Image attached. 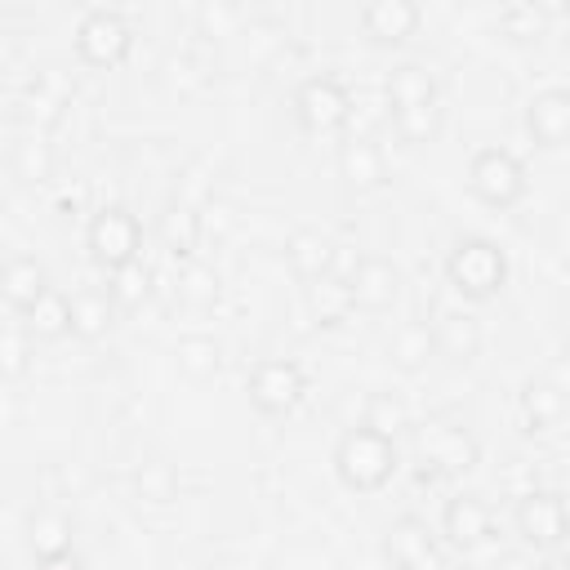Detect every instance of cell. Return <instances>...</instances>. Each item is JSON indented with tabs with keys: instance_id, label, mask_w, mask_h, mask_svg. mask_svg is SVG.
I'll return each instance as SVG.
<instances>
[{
	"instance_id": "6da1fadb",
	"label": "cell",
	"mask_w": 570,
	"mask_h": 570,
	"mask_svg": "<svg viewBox=\"0 0 570 570\" xmlns=\"http://www.w3.org/2000/svg\"><path fill=\"white\" fill-rule=\"evenodd\" d=\"M387 116L405 142H428L441 129V89L423 62H396L387 71Z\"/></svg>"
},
{
	"instance_id": "7a4b0ae2",
	"label": "cell",
	"mask_w": 570,
	"mask_h": 570,
	"mask_svg": "<svg viewBox=\"0 0 570 570\" xmlns=\"http://www.w3.org/2000/svg\"><path fill=\"white\" fill-rule=\"evenodd\" d=\"M396 463H401L396 436H383V432H374L365 423L347 428L338 436V445H334V472H338V481L347 490H361V494L387 485L396 476Z\"/></svg>"
},
{
	"instance_id": "3957f363",
	"label": "cell",
	"mask_w": 570,
	"mask_h": 570,
	"mask_svg": "<svg viewBox=\"0 0 570 570\" xmlns=\"http://www.w3.org/2000/svg\"><path fill=\"white\" fill-rule=\"evenodd\" d=\"M445 281L463 298H494L508 285V254L490 236H459L445 254Z\"/></svg>"
},
{
	"instance_id": "277c9868",
	"label": "cell",
	"mask_w": 570,
	"mask_h": 570,
	"mask_svg": "<svg viewBox=\"0 0 570 570\" xmlns=\"http://www.w3.org/2000/svg\"><path fill=\"white\" fill-rule=\"evenodd\" d=\"M468 187L481 205L490 209H508L525 196V165L508 151V147H481L468 160Z\"/></svg>"
},
{
	"instance_id": "5b68a950",
	"label": "cell",
	"mask_w": 570,
	"mask_h": 570,
	"mask_svg": "<svg viewBox=\"0 0 570 570\" xmlns=\"http://www.w3.org/2000/svg\"><path fill=\"white\" fill-rule=\"evenodd\" d=\"M245 392H249V405H254L258 414L281 419V414H289V410L303 401L307 374H303V365L289 361V356H263V361L249 370Z\"/></svg>"
},
{
	"instance_id": "8992f818",
	"label": "cell",
	"mask_w": 570,
	"mask_h": 570,
	"mask_svg": "<svg viewBox=\"0 0 570 570\" xmlns=\"http://www.w3.org/2000/svg\"><path fill=\"white\" fill-rule=\"evenodd\" d=\"M294 116L307 134H338L352 116V94L338 76L321 71V76H307L298 80L294 89Z\"/></svg>"
},
{
	"instance_id": "52a82bcc",
	"label": "cell",
	"mask_w": 570,
	"mask_h": 570,
	"mask_svg": "<svg viewBox=\"0 0 570 570\" xmlns=\"http://www.w3.org/2000/svg\"><path fill=\"white\" fill-rule=\"evenodd\" d=\"M414 441H419V459H423L428 468L445 472V476L472 472V468H476V459H481L476 436H472L463 423L441 419V414H436V419H428V423H419V428H414Z\"/></svg>"
},
{
	"instance_id": "ba28073f",
	"label": "cell",
	"mask_w": 570,
	"mask_h": 570,
	"mask_svg": "<svg viewBox=\"0 0 570 570\" xmlns=\"http://www.w3.org/2000/svg\"><path fill=\"white\" fill-rule=\"evenodd\" d=\"M129 45H134V31H129V22H125L120 9L94 4V9L80 13V22H76V53H80V62H89V67H116L129 53Z\"/></svg>"
},
{
	"instance_id": "9c48e42d",
	"label": "cell",
	"mask_w": 570,
	"mask_h": 570,
	"mask_svg": "<svg viewBox=\"0 0 570 570\" xmlns=\"http://www.w3.org/2000/svg\"><path fill=\"white\" fill-rule=\"evenodd\" d=\"M85 245H89L94 263H102L107 272H116V267H125V263L138 258V249H142V227H138V218H134L125 205H102V209L89 218Z\"/></svg>"
},
{
	"instance_id": "30bf717a",
	"label": "cell",
	"mask_w": 570,
	"mask_h": 570,
	"mask_svg": "<svg viewBox=\"0 0 570 570\" xmlns=\"http://www.w3.org/2000/svg\"><path fill=\"white\" fill-rule=\"evenodd\" d=\"M512 525L530 548L557 552L566 543V499L557 490H525L512 508Z\"/></svg>"
},
{
	"instance_id": "8fae6325",
	"label": "cell",
	"mask_w": 570,
	"mask_h": 570,
	"mask_svg": "<svg viewBox=\"0 0 570 570\" xmlns=\"http://www.w3.org/2000/svg\"><path fill=\"white\" fill-rule=\"evenodd\" d=\"M383 548L396 570H450L445 548L423 517H396L383 534Z\"/></svg>"
},
{
	"instance_id": "7c38bea8",
	"label": "cell",
	"mask_w": 570,
	"mask_h": 570,
	"mask_svg": "<svg viewBox=\"0 0 570 570\" xmlns=\"http://www.w3.org/2000/svg\"><path fill=\"white\" fill-rule=\"evenodd\" d=\"M343 276L352 289V307H365V312H383L401 294V267L387 254H356V263Z\"/></svg>"
},
{
	"instance_id": "4fadbf2b",
	"label": "cell",
	"mask_w": 570,
	"mask_h": 570,
	"mask_svg": "<svg viewBox=\"0 0 570 570\" xmlns=\"http://www.w3.org/2000/svg\"><path fill=\"white\" fill-rule=\"evenodd\" d=\"M441 530H445V539H450L454 548H476L481 539H490V530H494V512H490V503H485L481 494L459 490V494L445 499Z\"/></svg>"
},
{
	"instance_id": "5bb4252c",
	"label": "cell",
	"mask_w": 570,
	"mask_h": 570,
	"mask_svg": "<svg viewBox=\"0 0 570 570\" xmlns=\"http://www.w3.org/2000/svg\"><path fill=\"white\" fill-rule=\"evenodd\" d=\"M525 129L539 147H566L570 138V94L561 85L552 89H539L530 102H525Z\"/></svg>"
},
{
	"instance_id": "9a60e30c",
	"label": "cell",
	"mask_w": 570,
	"mask_h": 570,
	"mask_svg": "<svg viewBox=\"0 0 570 570\" xmlns=\"http://www.w3.org/2000/svg\"><path fill=\"white\" fill-rule=\"evenodd\" d=\"M419 18L423 13H419L414 0H370V4H361V27L379 45H401L405 36H414Z\"/></svg>"
},
{
	"instance_id": "2e32d148",
	"label": "cell",
	"mask_w": 570,
	"mask_h": 570,
	"mask_svg": "<svg viewBox=\"0 0 570 570\" xmlns=\"http://www.w3.org/2000/svg\"><path fill=\"white\" fill-rule=\"evenodd\" d=\"M45 289H49V276H45V267H40L31 254H13V258L0 263V298H4L18 316H27Z\"/></svg>"
},
{
	"instance_id": "e0dca14e",
	"label": "cell",
	"mask_w": 570,
	"mask_h": 570,
	"mask_svg": "<svg viewBox=\"0 0 570 570\" xmlns=\"http://www.w3.org/2000/svg\"><path fill=\"white\" fill-rule=\"evenodd\" d=\"M338 174L356 191H374L387 183V156L374 138H343L338 142Z\"/></svg>"
},
{
	"instance_id": "ac0fdd59",
	"label": "cell",
	"mask_w": 570,
	"mask_h": 570,
	"mask_svg": "<svg viewBox=\"0 0 570 570\" xmlns=\"http://www.w3.org/2000/svg\"><path fill=\"white\" fill-rule=\"evenodd\" d=\"M285 263H289V267H294V276L307 285V281H316V276L334 272V245H330L321 232L298 227V232L285 240Z\"/></svg>"
},
{
	"instance_id": "d6986e66",
	"label": "cell",
	"mask_w": 570,
	"mask_h": 570,
	"mask_svg": "<svg viewBox=\"0 0 570 570\" xmlns=\"http://www.w3.org/2000/svg\"><path fill=\"white\" fill-rule=\"evenodd\" d=\"M111 316H116V303H111L107 285H85L71 294V334L102 338L111 330Z\"/></svg>"
},
{
	"instance_id": "ffe728a7",
	"label": "cell",
	"mask_w": 570,
	"mask_h": 570,
	"mask_svg": "<svg viewBox=\"0 0 570 570\" xmlns=\"http://www.w3.org/2000/svg\"><path fill=\"white\" fill-rule=\"evenodd\" d=\"M71 534H76L71 517H67L62 508H53V503H40V508L31 512V521H27V539H31L36 557L71 552Z\"/></svg>"
},
{
	"instance_id": "44dd1931",
	"label": "cell",
	"mask_w": 570,
	"mask_h": 570,
	"mask_svg": "<svg viewBox=\"0 0 570 570\" xmlns=\"http://www.w3.org/2000/svg\"><path fill=\"white\" fill-rule=\"evenodd\" d=\"M432 343H436V356L472 361L476 347H481V330H476L472 316H463V312H445V316L432 325Z\"/></svg>"
},
{
	"instance_id": "7402d4cb",
	"label": "cell",
	"mask_w": 570,
	"mask_h": 570,
	"mask_svg": "<svg viewBox=\"0 0 570 570\" xmlns=\"http://www.w3.org/2000/svg\"><path fill=\"white\" fill-rule=\"evenodd\" d=\"M307 307L316 312L321 325H338L352 312V289L343 272H325L316 281H307Z\"/></svg>"
},
{
	"instance_id": "603a6c76",
	"label": "cell",
	"mask_w": 570,
	"mask_h": 570,
	"mask_svg": "<svg viewBox=\"0 0 570 570\" xmlns=\"http://www.w3.org/2000/svg\"><path fill=\"white\" fill-rule=\"evenodd\" d=\"M22 321H27V334H36V338H62V334H71V294H62V289L49 285Z\"/></svg>"
},
{
	"instance_id": "cb8c5ba5",
	"label": "cell",
	"mask_w": 570,
	"mask_h": 570,
	"mask_svg": "<svg viewBox=\"0 0 570 570\" xmlns=\"http://www.w3.org/2000/svg\"><path fill=\"white\" fill-rule=\"evenodd\" d=\"M521 414H525V428L530 432H552L561 423V414H566V401H561V392L552 383L534 379L525 387V396H521Z\"/></svg>"
},
{
	"instance_id": "d4e9b609",
	"label": "cell",
	"mask_w": 570,
	"mask_h": 570,
	"mask_svg": "<svg viewBox=\"0 0 570 570\" xmlns=\"http://www.w3.org/2000/svg\"><path fill=\"white\" fill-rule=\"evenodd\" d=\"M387 352H392V361H396L401 370H419L428 356H436V343H432V325H423V321H405V325L392 334Z\"/></svg>"
},
{
	"instance_id": "484cf974",
	"label": "cell",
	"mask_w": 570,
	"mask_h": 570,
	"mask_svg": "<svg viewBox=\"0 0 570 570\" xmlns=\"http://www.w3.org/2000/svg\"><path fill=\"white\" fill-rule=\"evenodd\" d=\"M134 485H138V499L147 503H169L178 494V472L174 463H165L160 454H147L138 468H134Z\"/></svg>"
},
{
	"instance_id": "4316f807",
	"label": "cell",
	"mask_w": 570,
	"mask_h": 570,
	"mask_svg": "<svg viewBox=\"0 0 570 570\" xmlns=\"http://www.w3.org/2000/svg\"><path fill=\"white\" fill-rule=\"evenodd\" d=\"M160 236L169 245L174 258H191L196 240H200V214L191 205H174L165 218H160Z\"/></svg>"
},
{
	"instance_id": "83f0119b",
	"label": "cell",
	"mask_w": 570,
	"mask_h": 570,
	"mask_svg": "<svg viewBox=\"0 0 570 570\" xmlns=\"http://www.w3.org/2000/svg\"><path fill=\"white\" fill-rule=\"evenodd\" d=\"M107 294H111L116 307H134V303H142V298L151 294V272L142 267V258H134V263L107 272Z\"/></svg>"
},
{
	"instance_id": "f1b7e54d",
	"label": "cell",
	"mask_w": 570,
	"mask_h": 570,
	"mask_svg": "<svg viewBox=\"0 0 570 570\" xmlns=\"http://www.w3.org/2000/svg\"><path fill=\"white\" fill-rule=\"evenodd\" d=\"M174 356H178V370L191 374V379H209V374L218 370V343H214L209 334H187V338H178Z\"/></svg>"
},
{
	"instance_id": "f546056e",
	"label": "cell",
	"mask_w": 570,
	"mask_h": 570,
	"mask_svg": "<svg viewBox=\"0 0 570 570\" xmlns=\"http://www.w3.org/2000/svg\"><path fill=\"white\" fill-rule=\"evenodd\" d=\"M361 423H365V428H374V432H383V436H396L401 428H410V410H405L392 392H370Z\"/></svg>"
},
{
	"instance_id": "4dcf8cb0",
	"label": "cell",
	"mask_w": 570,
	"mask_h": 570,
	"mask_svg": "<svg viewBox=\"0 0 570 570\" xmlns=\"http://www.w3.org/2000/svg\"><path fill=\"white\" fill-rule=\"evenodd\" d=\"M178 294H183L187 303H196V307L214 303V298H218V272H214L209 263H200V258H187L183 272H178Z\"/></svg>"
},
{
	"instance_id": "1f68e13d",
	"label": "cell",
	"mask_w": 570,
	"mask_h": 570,
	"mask_svg": "<svg viewBox=\"0 0 570 570\" xmlns=\"http://www.w3.org/2000/svg\"><path fill=\"white\" fill-rule=\"evenodd\" d=\"M27 365H31V334H27V325L22 330L4 325L0 330V374L18 379V374H27Z\"/></svg>"
},
{
	"instance_id": "d6a6232c",
	"label": "cell",
	"mask_w": 570,
	"mask_h": 570,
	"mask_svg": "<svg viewBox=\"0 0 570 570\" xmlns=\"http://www.w3.org/2000/svg\"><path fill=\"white\" fill-rule=\"evenodd\" d=\"M499 22L508 27V36H517V40H525V36H539L543 31V22H548V13L534 4V0H512V4H503V13H499Z\"/></svg>"
},
{
	"instance_id": "836d02e7",
	"label": "cell",
	"mask_w": 570,
	"mask_h": 570,
	"mask_svg": "<svg viewBox=\"0 0 570 570\" xmlns=\"http://www.w3.org/2000/svg\"><path fill=\"white\" fill-rule=\"evenodd\" d=\"M40 570H85L76 552H58V557H40Z\"/></svg>"
},
{
	"instance_id": "e575fe53",
	"label": "cell",
	"mask_w": 570,
	"mask_h": 570,
	"mask_svg": "<svg viewBox=\"0 0 570 570\" xmlns=\"http://www.w3.org/2000/svg\"><path fill=\"white\" fill-rule=\"evenodd\" d=\"M539 570H566V557H561V548H557V552H548V561H543Z\"/></svg>"
}]
</instances>
